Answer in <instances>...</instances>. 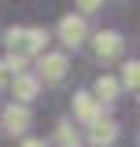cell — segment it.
Wrapping results in <instances>:
<instances>
[{"instance_id": "cell-11", "label": "cell", "mask_w": 140, "mask_h": 147, "mask_svg": "<svg viewBox=\"0 0 140 147\" xmlns=\"http://www.w3.org/2000/svg\"><path fill=\"white\" fill-rule=\"evenodd\" d=\"M59 144H63V147H81V144H77V136L70 132V125H59Z\"/></svg>"}, {"instance_id": "cell-5", "label": "cell", "mask_w": 140, "mask_h": 147, "mask_svg": "<svg viewBox=\"0 0 140 147\" xmlns=\"http://www.w3.org/2000/svg\"><path fill=\"white\" fill-rule=\"evenodd\" d=\"M37 88H41V81H37L33 74H15V99L18 103H30L37 96Z\"/></svg>"}, {"instance_id": "cell-10", "label": "cell", "mask_w": 140, "mask_h": 147, "mask_svg": "<svg viewBox=\"0 0 140 147\" xmlns=\"http://www.w3.org/2000/svg\"><path fill=\"white\" fill-rule=\"evenodd\" d=\"M122 81H125V88H137V81H140V66H137V59L122 66Z\"/></svg>"}, {"instance_id": "cell-6", "label": "cell", "mask_w": 140, "mask_h": 147, "mask_svg": "<svg viewBox=\"0 0 140 147\" xmlns=\"http://www.w3.org/2000/svg\"><path fill=\"white\" fill-rule=\"evenodd\" d=\"M74 110H77V118H81V121H88V125H92V121L100 118V110H103V107H100L88 92H81V96L74 99Z\"/></svg>"}, {"instance_id": "cell-12", "label": "cell", "mask_w": 140, "mask_h": 147, "mask_svg": "<svg viewBox=\"0 0 140 147\" xmlns=\"http://www.w3.org/2000/svg\"><path fill=\"white\" fill-rule=\"evenodd\" d=\"M74 4H77V11H81V15H92V11H96L103 0H74Z\"/></svg>"}, {"instance_id": "cell-14", "label": "cell", "mask_w": 140, "mask_h": 147, "mask_svg": "<svg viewBox=\"0 0 140 147\" xmlns=\"http://www.w3.org/2000/svg\"><path fill=\"white\" fill-rule=\"evenodd\" d=\"M22 147H41V144H37V140H26V144H22Z\"/></svg>"}, {"instance_id": "cell-1", "label": "cell", "mask_w": 140, "mask_h": 147, "mask_svg": "<svg viewBox=\"0 0 140 147\" xmlns=\"http://www.w3.org/2000/svg\"><path fill=\"white\" fill-rule=\"evenodd\" d=\"M92 44H96V59H103V63L118 59V52H122V37L111 33V30H100V33L92 37Z\"/></svg>"}, {"instance_id": "cell-2", "label": "cell", "mask_w": 140, "mask_h": 147, "mask_svg": "<svg viewBox=\"0 0 140 147\" xmlns=\"http://www.w3.org/2000/svg\"><path fill=\"white\" fill-rule=\"evenodd\" d=\"M85 15H67L59 22V37H63V44H81L85 40Z\"/></svg>"}, {"instance_id": "cell-9", "label": "cell", "mask_w": 140, "mask_h": 147, "mask_svg": "<svg viewBox=\"0 0 140 147\" xmlns=\"http://www.w3.org/2000/svg\"><path fill=\"white\" fill-rule=\"evenodd\" d=\"M114 96H118V81H114V77H100V81H96V96H92V99L111 103Z\"/></svg>"}, {"instance_id": "cell-7", "label": "cell", "mask_w": 140, "mask_h": 147, "mask_svg": "<svg viewBox=\"0 0 140 147\" xmlns=\"http://www.w3.org/2000/svg\"><path fill=\"white\" fill-rule=\"evenodd\" d=\"M114 136H118V125H114V121H103V118L92 121V144H96V147L114 144Z\"/></svg>"}, {"instance_id": "cell-3", "label": "cell", "mask_w": 140, "mask_h": 147, "mask_svg": "<svg viewBox=\"0 0 140 147\" xmlns=\"http://www.w3.org/2000/svg\"><path fill=\"white\" fill-rule=\"evenodd\" d=\"M41 74H44V81H63V74H67V55H59V52H48V55H41Z\"/></svg>"}, {"instance_id": "cell-13", "label": "cell", "mask_w": 140, "mask_h": 147, "mask_svg": "<svg viewBox=\"0 0 140 147\" xmlns=\"http://www.w3.org/2000/svg\"><path fill=\"white\" fill-rule=\"evenodd\" d=\"M7 77H11V66H7V63H4V59H0V88H4V85H7Z\"/></svg>"}, {"instance_id": "cell-8", "label": "cell", "mask_w": 140, "mask_h": 147, "mask_svg": "<svg viewBox=\"0 0 140 147\" xmlns=\"http://www.w3.org/2000/svg\"><path fill=\"white\" fill-rule=\"evenodd\" d=\"M44 44H48V30L30 26V30H26V55L30 52H44Z\"/></svg>"}, {"instance_id": "cell-4", "label": "cell", "mask_w": 140, "mask_h": 147, "mask_svg": "<svg viewBox=\"0 0 140 147\" xmlns=\"http://www.w3.org/2000/svg\"><path fill=\"white\" fill-rule=\"evenodd\" d=\"M4 129H7L11 136L30 129V110H26V103H11V107L4 110Z\"/></svg>"}]
</instances>
